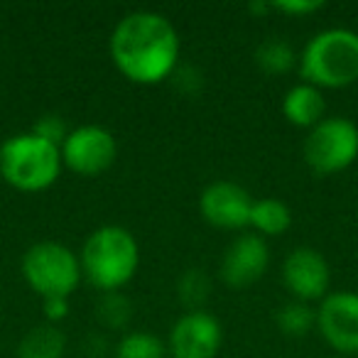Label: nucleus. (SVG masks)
Here are the masks:
<instances>
[{
    "instance_id": "1",
    "label": "nucleus",
    "mask_w": 358,
    "mask_h": 358,
    "mask_svg": "<svg viewBox=\"0 0 358 358\" xmlns=\"http://www.w3.org/2000/svg\"><path fill=\"white\" fill-rule=\"evenodd\" d=\"M113 64L135 84H157L174 71L179 37L167 17L157 13H130L110 37Z\"/></svg>"
},
{
    "instance_id": "2",
    "label": "nucleus",
    "mask_w": 358,
    "mask_h": 358,
    "mask_svg": "<svg viewBox=\"0 0 358 358\" xmlns=\"http://www.w3.org/2000/svg\"><path fill=\"white\" fill-rule=\"evenodd\" d=\"M62 169V148L37 133H20L0 145V177L20 192H42Z\"/></svg>"
},
{
    "instance_id": "3",
    "label": "nucleus",
    "mask_w": 358,
    "mask_h": 358,
    "mask_svg": "<svg viewBox=\"0 0 358 358\" xmlns=\"http://www.w3.org/2000/svg\"><path fill=\"white\" fill-rule=\"evenodd\" d=\"M140 263V250L133 234L120 226H103L86 238L81 250V270L94 287L103 292L130 282Z\"/></svg>"
},
{
    "instance_id": "4",
    "label": "nucleus",
    "mask_w": 358,
    "mask_h": 358,
    "mask_svg": "<svg viewBox=\"0 0 358 358\" xmlns=\"http://www.w3.org/2000/svg\"><path fill=\"white\" fill-rule=\"evenodd\" d=\"M299 71L312 86L341 89L358 79V35L351 30L319 32L304 47Z\"/></svg>"
},
{
    "instance_id": "5",
    "label": "nucleus",
    "mask_w": 358,
    "mask_h": 358,
    "mask_svg": "<svg viewBox=\"0 0 358 358\" xmlns=\"http://www.w3.org/2000/svg\"><path fill=\"white\" fill-rule=\"evenodd\" d=\"M22 275L42 299H66L81 280V263L62 243H35L22 255Z\"/></svg>"
},
{
    "instance_id": "6",
    "label": "nucleus",
    "mask_w": 358,
    "mask_h": 358,
    "mask_svg": "<svg viewBox=\"0 0 358 358\" xmlns=\"http://www.w3.org/2000/svg\"><path fill=\"white\" fill-rule=\"evenodd\" d=\"M358 157V128L346 118H324L304 140V159L317 174L346 169Z\"/></svg>"
},
{
    "instance_id": "7",
    "label": "nucleus",
    "mask_w": 358,
    "mask_h": 358,
    "mask_svg": "<svg viewBox=\"0 0 358 358\" xmlns=\"http://www.w3.org/2000/svg\"><path fill=\"white\" fill-rule=\"evenodd\" d=\"M115 155H118L115 138L101 125H84L71 130L62 145V162L84 177L106 172L115 162Z\"/></svg>"
},
{
    "instance_id": "8",
    "label": "nucleus",
    "mask_w": 358,
    "mask_h": 358,
    "mask_svg": "<svg viewBox=\"0 0 358 358\" xmlns=\"http://www.w3.org/2000/svg\"><path fill=\"white\" fill-rule=\"evenodd\" d=\"M317 324L329 346L341 353H358V294L334 292L322 299Z\"/></svg>"
},
{
    "instance_id": "9",
    "label": "nucleus",
    "mask_w": 358,
    "mask_h": 358,
    "mask_svg": "<svg viewBox=\"0 0 358 358\" xmlns=\"http://www.w3.org/2000/svg\"><path fill=\"white\" fill-rule=\"evenodd\" d=\"M221 324L211 314L196 309L172 327L169 351L174 358H214L221 348Z\"/></svg>"
},
{
    "instance_id": "10",
    "label": "nucleus",
    "mask_w": 358,
    "mask_h": 358,
    "mask_svg": "<svg viewBox=\"0 0 358 358\" xmlns=\"http://www.w3.org/2000/svg\"><path fill=\"white\" fill-rule=\"evenodd\" d=\"M199 209L211 226L234 231L250 224L253 199L243 187L234 185V182H214L201 194Z\"/></svg>"
},
{
    "instance_id": "11",
    "label": "nucleus",
    "mask_w": 358,
    "mask_h": 358,
    "mask_svg": "<svg viewBox=\"0 0 358 358\" xmlns=\"http://www.w3.org/2000/svg\"><path fill=\"white\" fill-rule=\"evenodd\" d=\"M282 278L287 289L299 302L324 299L329 289V265L324 255L314 248H294L282 265Z\"/></svg>"
},
{
    "instance_id": "12",
    "label": "nucleus",
    "mask_w": 358,
    "mask_h": 358,
    "mask_svg": "<svg viewBox=\"0 0 358 358\" xmlns=\"http://www.w3.org/2000/svg\"><path fill=\"white\" fill-rule=\"evenodd\" d=\"M268 245L260 236H241L229 245L221 263V278L231 287H248L268 270Z\"/></svg>"
},
{
    "instance_id": "13",
    "label": "nucleus",
    "mask_w": 358,
    "mask_h": 358,
    "mask_svg": "<svg viewBox=\"0 0 358 358\" xmlns=\"http://www.w3.org/2000/svg\"><path fill=\"white\" fill-rule=\"evenodd\" d=\"M282 113L292 125L312 130L324 120V96L317 86L297 84L287 91L282 101Z\"/></svg>"
},
{
    "instance_id": "14",
    "label": "nucleus",
    "mask_w": 358,
    "mask_h": 358,
    "mask_svg": "<svg viewBox=\"0 0 358 358\" xmlns=\"http://www.w3.org/2000/svg\"><path fill=\"white\" fill-rule=\"evenodd\" d=\"M66 338L55 324H37L17 343V358H62Z\"/></svg>"
},
{
    "instance_id": "15",
    "label": "nucleus",
    "mask_w": 358,
    "mask_h": 358,
    "mask_svg": "<svg viewBox=\"0 0 358 358\" xmlns=\"http://www.w3.org/2000/svg\"><path fill=\"white\" fill-rule=\"evenodd\" d=\"M292 224V211L280 199H258L250 209V226L265 236H280Z\"/></svg>"
},
{
    "instance_id": "16",
    "label": "nucleus",
    "mask_w": 358,
    "mask_h": 358,
    "mask_svg": "<svg viewBox=\"0 0 358 358\" xmlns=\"http://www.w3.org/2000/svg\"><path fill=\"white\" fill-rule=\"evenodd\" d=\"M294 50L289 42L270 37V40L260 42L255 50V64L265 71V74H287L294 66Z\"/></svg>"
},
{
    "instance_id": "17",
    "label": "nucleus",
    "mask_w": 358,
    "mask_h": 358,
    "mask_svg": "<svg viewBox=\"0 0 358 358\" xmlns=\"http://www.w3.org/2000/svg\"><path fill=\"white\" fill-rule=\"evenodd\" d=\"M275 322H278V327L282 329L287 336H304V334L312 331V327L317 324V312H314L307 302L294 299V302H287L280 309Z\"/></svg>"
},
{
    "instance_id": "18",
    "label": "nucleus",
    "mask_w": 358,
    "mask_h": 358,
    "mask_svg": "<svg viewBox=\"0 0 358 358\" xmlns=\"http://www.w3.org/2000/svg\"><path fill=\"white\" fill-rule=\"evenodd\" d=\"M115 358H164V343L150 331H133L120 338Z\"/></svg>"
},
{
    "instance_id": "19",
    "label": "nucleus",
    "mask_w": 358,
    "mask_h": 358,
    "mask_svg": "<svg viewBox=\"0 0 358 358\" xmlns=\"http://www.w3.org/2000/svg\"><path fill=\"white\" fill-rule=\"evenodd\" d=\"M177 292H179V299H182L187 307H192V312H196V307H199L201 302H206V297H209L211 282L204 270H187V273L179 278Z\"/></svg>"
},
{
    "instance_id": "20",
    "label": "nucleus",
    "mask_w": 358,
    "mask_h": 358,
    "mask_svg": "<svg viewBox=\"0 0 358 358\" xmlns=\"http://www.w3.org/2000/svg\"><path fill=\"white\" fill-rule=\"evenodd\" d=\"M96 312H99V322H103L110 329H118L130 319V302L125 297H120V294L108 292L99 302Z\"/></svg>"
},
{
    "instance_id": "21",
    "label": "nucleus",
    "mask_w": 358,
    "mask_h": 358,
    "mask_svg": "<svg viewBox=\"0 0 358 358\" xmlns=\"http://www.w3.org/2000/svg\"><path fill=\"white\" fill-rule=\"evenodd\" d=\"M32 133H37L40 138H45V140H50V143H55V145H64V140H66V125H64V120L59 118V115H42L40 120L35 123V128H32Z\"/></svg>"
},
{
    "instance_id": "22",
    "label": "nucleus",
    "mask_w": 358,
    "mask_h": 358,
    "mask_svg": "<svg viewBox=\"0 0 358 358\" xmlns=\"http://www.w3.org/2000/svg\"><path fill=\"white\" fill-rule=\"evenodd\" d=\"M270 8L273 10H280V13H287V15H309V13L319 10L322 8V3H317V0H285V3H270Z\"/></svg>"
},
{
    "instance_id": "23",
    "label": "nucleus",
    "mask_w": 358,
    "mask_h": 358,
    "mask_svg": "<svg viewBox=\"0 0 358 358\" xmlns=\"http://www.w3.org/2000/svg\"><path fill=\"white\" fill-rule=\"evenodd\" d=\"M42 302H45V312L50 324L59 322V319H64L69 314V302L66 299H42Z\"/></svg>"
}]
</instances>
